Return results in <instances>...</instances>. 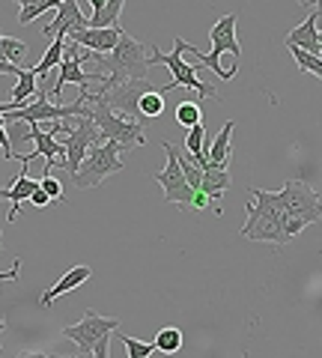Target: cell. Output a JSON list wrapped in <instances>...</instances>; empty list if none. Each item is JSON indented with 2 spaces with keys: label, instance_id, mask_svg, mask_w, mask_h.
<instances>
[{
  "label": "cell",
  "instance_id": "6da1fadb",
  "mask_svg": "<svg viewBox=\"0 0 322 358\" xmlns=\"http://www.w3.org/2000/svg\"><path fill=\"white\" fill-rule=\"evenodd\" d=\"M78 99H81V108H78V114L90 117L96 122V129H98V134H102V141H117L119 143V152H123V159L135 147H143V143H147V134H143L140 120L117 114V110L105 102L102 93H96V90H81V96H78Z\"/></svg>",
  "mask_w": 322,
  "mask_h": 358
},
{
  "label": "cell",
  "instance_id": "7a4b0ae2",
  "mask_svg": "<svg viewBox=\"0 0 322 358\" xmlns=\"http://www.w3.org/2000/svg\"><path fill=\"white\" fill-rule=\"evenodd\" d=\"M245 227H242V239L251 242H269V245H290L293 239L284 230V218L290 215L284 200L277 192H263V188H251V203H245Z\"/></svg>",
  "mask_w": 322,
  "mask_h": 358
},
{
  "label": "cell",
  "instance_id": "3957f363",
  "mask_svg": "<svg viewBox=\"0 0 322 358\" xmlns=\"http://www.w3.org/2000/svg\"><path fill=\"white\" fill-rule=\"evenodd\" d=\"M236 21H239L236 13H230L221 21H215L212 30H209V39H212V51L209 54H200L194 45H188V42L182 45L185 54H194L197 57V69L206 66V69H212L221 81H233V78L239 75L242 45H239V36H236Z\"/></svg>",
  "mask_w": 322,
  "mask_h": 358
},
{
  "label": "cell",
  "instance_id": "277c9868",
  "mask_svg": "<svg viewBox=\"0 0 322 358\" xmlns=\"http://www.w3.org/2000/svg\"><path fill=\"white\" fill-rule=\"evenodd\" d=\"M90 63H96V69L108 78V90L129 81V78H149V66H152L147 45L138 42L135 36H129L126 30L119 33V42L108 54L93 51Z\"/></svg>",
  "mask_w": 322,
  "mask_h": 358
},
{
  "label": "cell",
  "instance_id": "5b68a950",
  "mask_svg": "<svg viewBox=\"0 0 322 358\" xmlns=\"http://www.w3.org/2000/svg\"><path fill=\"white\" fill-rule=\"evenodd\" d=\"M119 329V320L117 317H98L96 310H87L81 322H75V326H66L63 329V338L72 341L78 346V352L81 355H96V358H108L110 350V334Z\"/></svg>",
  "mask_w": 322,
  "mask_h": 358
},
{
  "label": "cell",
  "instance_id": "8992f818",
  "mask_svg": "<svg viewBox=\"0 0 322 358\" xmlns=\"http://www.w3.org/2000/svg\"><path fill=\"white\" fill-rule=\"evenodd\" d=\"M123 167H126V159H123V152H119V143L102 141L78 164V171L72 173V185L75 188H96V185H102L108 176L119 173Z\"/></svg>",
  "mask_w": 322,
  "mask_h": 358
},
{
  "label": "cell",
  "instance_id": "52a82bcc",
  "mask_svg": "<svg viewBox=\"0 0 322 358\" xmlns=\"http://www.w3.org/2000/svg\"><path fill=\"white\" fill-rule=\"evenodd\" d=\"M182 45L185 39L182 36H173V54H164L159 45H149V63H164L170 69L173 75V87H188V90H197L200 99H215L218 96V90L212 84H206V81H200V75H197V66L194 63H188L182 60Z\"/></svg>",
  "mask_w": 322,
  "mask_h": 358
},
{
  "label": "cell",
  "instance_id": "ba28073f",
  "mask_svg": "<svg viewBox=\"0 0 322 358\" xmlns=\"http://www.w3.org/2000/svg\"><path fill=\"white\" fill-rule=\"evenodd\" d=\"M161 150H164V155H168V164H164V171L152 173V179L164 188V203H173V206H180V209H191L194 188L188 185L182 167H180V162H176V147L164 141Z\"/></svg>",
  "mask_w": 322,
  "mask_h": 358
},
{
  "label": "cell",
  "instance_id": "9c48e42d",
  "mask_svg": "<svg viewBox=\"0 0 322 358\" xmlns=\"http://www.w3.org/2000/svg\"><path fill=\"white\" fill-rule=\"evenodd\" d=\"M277 197L284 200V206H286L290 215L302 218L305 224H316L322 218V200H319V194L307 182H302V179H286V185L277 192Z\"/></svg>",
  "mask_w": 322,
  "mask_h": 358
},
{
  "label": "cell",
  "instance_id": "30bf717a",
  "mask_svg": "<svg viewBox=\"0 0 322 358\" xmlns=\"http://www.w3.org/2000/svg\"><path fill=\"white\" fill-rule=\"evenodd\" d=\"M147 90H155V84L149 81V78H129V81L110 87L108 93H102V96H105V102L117 110V114L135 117V120H138V117H140V114H138V99L147 93ZM159 90H161V93H164V90H173V81H170V84H161Z\"/></svg>",
  "mask_w": 322,
  "mask_h": 358
},
{
  "label": "cell",
  "instance_id": "8fae6325",
  "mask_svg": "<svg viewBox=\"0 0 322 358\" xmlns=\"http://www.w3.org/2000/svg\"><path fill=\"white\" fill-rule=\"evenodd\" d=\"M54 21L51 24H45V30H42V36L45 39H57V36H72L75 30H81V27H87V18L84 13H81V6H78V0H60V6L54 9Z\"/></svg>",
  "mask_w": 322,
  "mask_h": 358
},
{
  "label": "cell",
  "instance_id": "7c38bea8",
  "mask_svg": "<svg viewBox=\"0 0 322 358\" xmlns=\"http://www.w3.org/2000/svg\"><path fill=\"white\" fill-rule=\"evenodd\" d=\"M30 141H33V147H36L30 155H33V159H36V155L45 159V173L54 171V164H63L66 143L57 141V134H54V131H45L39 122H30Z\"/></svg>",
  "mask_w": 322,
  "mask_h": 358
},
{
  "label": "cell",
  "instance_id": "4fadbf2b",
  "mask_svg": "<svg viewBox=\"0 0 322 358\" xmlns=\"http://www.w3.org/2000/svg\"><path fill=\"white\" fill-rule=\"evenodd\" d=\"M119 33H123L119 24H114V27H81V30H75L72 36H66V39L84 45V48H90V51L108 54L119 42Z\"/></svg>",
  "mask_w": 322,
  "mask_h": 358
},
{
  "label": "cell",
  "instance_id": "5bb4252c",
  "mask_svg": "<svg viewBox=\"0 0 322 358\" xmlns=\"http://www.w3.org/2000/svg\"><path fill=\"white\" fill-rule=\"evenodd\" d=\"M21 164H24V167H21V173L13 179V185L0 188V200H9V203H13L6 221H15L18 218V212H21V206H24V200H30V192L39 185L36 179H30V164L27 162H21Z\"/></svg>",
  "mask_w": 322,
  "mask_h": 358
},
{
  "label": "cell",
  "instance_id": "9a60e30c",
  "mask_svg": "<svg viewBox=\"0 0 322 358\" xmlns=\"http://www.w3.org/2000/svg\"><path fill=\"white\" fill-rule=\"evenodd\" d=\"M286 48H302V51H307V54H316L319 57V15L316 13H310L302 24L298 27H293L290 33H286Z\"/></svg>",
  "mask_w": 322,
  "mask_h": 358
},
{
  "label": "cell",
  "instance_id": "2e32d148",
  "mask_svg": "<svg viewBox=\"0 0 322 358\" xmlns=\"http://www.w3.org/2000/svg\"><path fill=\"white\" fill-rule=\"evenodd\" d=\"M90 275H93V268H90V266H75V268H69V272H66L57 284H54L51 289H45V293H42L39 305H42V308H51L54 301H57L63 293H72V289H78L81 284L90 281Z\"/></svg>",
  "mask_w": 322,
  "mask_h": 358
},
{
  "label": "cell",
  "instance_id": "e0dca14e",
  "mask_svg": "<svg viewBox=\"0 0 322 358\" xmlns=\"http://www.w3.org/2000/svg\"><path fill=\"white\" fill-rule=\"evenodd\" d=\"M233 179L227 167H215V164H206L203 167V179H200V192H206L212 203H221V197L230 192Z\"/></svg>",
  "mask_w": 322,
  "mask_h": 358
},
{
  "label": "cell",
  "instance_id": "ac0fdd59",
  "mask_svg": "<svg viewBox=\"0 0 322 358\" xmlns=\"http://www.w3.org/2000/svg\"><path fill=\"white\" fill-rule=\"evenodd\" d=\"M233 129H236V122H233V120L224 122V129L218 131L215 143H212V147H206V159H209V164H215V167H227V164H230V155H233V150H230Z\"/></svg>",
  "mask_w": 322,
  "mask_h": 358
},
{
  "label": "cell",
  "instance_id": "d6986e66",
  "mask_svg": "<svg viewBox=\"0 0 322 358\" xmlns=\"http://www.w3.org/2000/svg\"><path fill=\"white\" fill-rule=\"evenodd\" d=\"M123 6H126V0H105V6L90 15L87 27H114V24H119V13H123Z\"/></svg>",
  "mask_w": 322,
  "mask_h": 358
},
{
  "label": "cell",
  "instance_id": "ffe728a7",
  "mask_svg": "<svg viewBox=\"0 0 322 358\" xmlns=\"http://www.w3.org/2000/svg\"><path fill=\"white\" fill-rule=\"evenodd\" d=\"M15 78H18V84L13 90V102H27L30 96H36V84H39L36 72L27 69V66H21V72Z\"/></svg>",
  "mask_w": 322,
  "mask_h": 358
},
{
  "label": "cell",
  "instance_id": "44dd1931",
  "mask_svg": "<svg viewBox=\"0 0 322 358\" xmlns=\"http://www.w3.org/2000/svg\"><path fill=\"white\" fill-rule=\"evenodd\" d=\"M138 114L147 117V120H155L164 114V99H161V90H147L140 99H138Z\"/></svg>",
  "mask_w": 322,
  "mask_h": 358
},
{
  "label": "cell",
  "instance_id": "7402d4cb",
  "mask_svg": "<svg viewBox=\"0 0 322 358\" xmlns=\"http://www.w3.org/2000/svg\"><path fill=\"white\" fill-rule=\"evenodd\" d=\"M24 54H27V45L15 39V36H6L3 30H0V57L9 60V63H18L24 66Z\"/></svg>",
  "mask_w": 322,
  "mask_h": 358
},
{
  "label": "cell",
  "instance_id": "603a6c76",
  "mask_svg": "<svg viewBox=\"0 0 322 358\" xmlns=\"http://www.w3.org/2000/svg\"><path fill=\"white\" fill-rule=\"evenodd\" d=\"M155 352H164V355H173V352H180L182 350V331L180 329H173V326H168V329H161L159 334H155Z\"/></svg>",
  "mask_w": 322,
  "mask_h": 358
},
{
  "label": "cell",
  "instance_id": "cb8c5ba5",
  "mask_svg": "<svg viewBox=\"0 0 322 358\" xmlns=\"http://www.w3.org/2000/svg\"><path fill=\"white\" fill-rule=\"evenodd\" d=\"M63 45H66V39H63V36L51 39L48 51H45V57H42L36 66H33V72H36V75H45V72H51V69H54V66H60V57H63Z\"/></svg>",
  "mask_w": 322,
  "mask_h": 358
},
{
  "label": "cell",
  "instance_id": "d4e9b609",
  "mask_svg": "<svg viewBox=\"0 0 322 358\" xmlns=\"http://www.w3.org/2000/svg\"><path fill=\"white\" fill-rule=\"evenodd\" d=\"M200 117H203V105H200V99L197 102H180V108H176V122L185 126V129L197 126Z\"/></svg>",
  "mask_w": 322,
  "mask_h": 358
},
{
  "label": "cell",
  "instance_id": "484cf974",
  "mask_svg": "<svg viewBox=\"0 0 322 358\" xmlns=\"http://www.w3.org/2000/svg\"><path fill=\"white\" fill-rule=\"evenodd\" d=\"M290 51H293V60H295L298 69L322 78V57H316V54H307V51H302V48H293V45H290Z\"/></svg>",
  "mask_w": 322,
  "mask_h": 358
},
{
  "label": "cell",
  "instance_id": "4316f807",
  "mask_svg": "<svg viewBox=\"0 0 322 358\" xmlns=\"http://www.w3.org/2000/svg\"><path fill=\"white\" fill-rule=\"evenodd\" d=\"M176 162H180V167H182V173H185V179H188V185L194 188H200V179H203V167L200 164H194L188 155H180V150H176Z\"/></svg>",
  "mask_w": 322,
  "mask_h": 358
},
{
  "label": "cell",
  "instance_id": "83f0119b",
  "mask_svg": "<svg viewBox=\"0 0 322 358\" xmlns=\"http://www.w3.org/2000/svg\"><path fill=\"white\" fill-rule=\"evenodd\" d=\"M123 346H126V355L129 358H149L155 352V343L138 341V338H126V334H123Z\"/></svg>",
  "mask_w": 322,
  "mask_h": 358
},
{
  "label": "cell",
  "instance_id": "f1b7e54d",
  "mask_svg": "<svg viewBox=\"0 0 322 358\" xmlns=\"http://www.w3.org/2000/svg\"><path fill=\"white\" fill-rule=\"evenodd\" d=\"M39 188L51 197V203H63V185H60V179H54L51 173H42Z\"/></svg>",
  "mask_w": 322,
  "mask_h": 358
},
{
  "label": "cell",
  "instance_id": "f546056e",
  "mask_svg": "<svg viewBox=\"0 0 322 358\" xmlns=\"http://www.w3.org/2000/svg\"><path fill=\"white\" fill-rule=\"evenodd\" d=\"M0 150H3V159H15V152H13V143H9V131L6 126H0Z\"/></svg>",
  "mask_w": 322,
  "mask_h": 358
},
{
  "label": "cell",
  "instance_id": "4dcf8cb0",
  "mask_svg": "<svg viewBox=\"0 0 322 358\" xmlns=\"http://www.w3.org/2000/svg\"><path fill=\"white\" fill-rule=\"evenodd\" d=\"M30 203H33V206H48V203H51V197L36 185V188L30 192Z\"/></svg>",
  "mask_w": 322,
  "mask_h": 358
},
{
  "label": "cell",
  "instance_id": "1f68e13d",
  "mask_svg": "<svg viewBox=\"0 0 322 358\" xmlns=\"http://www.w3.org/2000/svg\"><path fill=\"white\" fill-rule=\"evenodd\" d=\"M18 275H21V260H15L9 272H0V284H3V281H18Z\"/></svg>",
  "mask_w": 322,
  "mask_h": 358
},
{
  "label": "cell",
  "instance_id": "d6a6232c",
  "mask_svg": "<svg viewBox=\"0 0 322 358\" xmlns=\"http://www.w3.org/2000/svg\"><path fill=\"white\" fill-rule=\"evenodd\" d=\"M18 72H21L18 63H9V60L0 57V75H18Z\"/></svg>",
  "mask_w": 322,
  "mask_h": 358
},
{
  "label": "cell",
  "instance_id": "836d02e7",
  "mask_svg": "<svg viewBox=\"0 0 322 358\" xmlns=\"http://www.w3.org/2000/svg\"><path fill=\"white\" fill-rule=\"evenodd\" d=\"M18 105H24V102H13V99H9V102H0V114H6V110H13Z\"/></svg>",
  "mask_w": 322,
  "mask_h": 358
},
{
  "label": "cell",
  "instance_id": "e575fe53",
  "mask_svg": "<svg viewBox=\"0 0 322 358\" xmlns=\"http://www.w3.org/2000/svg\"><path fill=\"white\" fill-rule=\"evenodd\" d=\"M295 3L302 6V9H314V3H316V0H295Z\"/></svg>",
  "mask_w": 322,
  "mask_h": 358
},
{
  "label": "cell",
  "instance_id": "d590c367",
  "mask_svg": "<svg viewBox=\"0 0 322 358\" xmlns=\"http://www.w3.org/2000/svg\"><path fill=\"white\" fill-rule=\"evenodd\" d=\"M102 6H105V0H90V9H93V13H98Z\"/></svg>",
  "mask_w": 322,
  "mask_h": 358
},
{
  "label": "cell",
  "instance_id": "8d00e7d4",
  "mask_svg": "<svg viewBox=\"0 0 322 358\" xmlns=\"http://www.w3.org/2000/svg\"><path fill=\"white\" fill-rule=\"evenodd\" d=\"M18 6H30V3H42V0H15Z\"/></svg>",
  "mask_w": 322,
  "mask_h": 358
},
{
  "label": "cell",
  "instance_id": "74e56055",
  "mask_svg": "<svg viewBox=\"0 0 322 358\" xmlns=\"http://www.w3.org/2000/svg\"><path fill=\"white\" fill-rule=\"evenodd\" d=\"M314 9H316V15L322 18V0H316V3H314Z\"/></svg>",
  "mask_w": 322,
  "mask_h": 358
},
{
  "label": "cell",
  "instance_id": "f35d334b",
  "mask_svg": "<svg viewBox=\"0 0 322 358\" xmlns=\"http://www.w3.org/2000/svg\"><path fill=\"white\" fill-rule=\"evenodd\" d=\"M3 331H6V320H3V317H0V334H3Z\"/></svg>",
  "mask_w": 322,
  "mask_h": 358
},
{
  "label": "cell",
  "instance_id": "ab89813d",
  "mask_svg": "<svg viewBox=\"0 0 322 358\" xmlns=\"http://www.w3.org/2000/svg\"><path fill=\"white\" fill-rule=\"evenodd\" d=\"M319 57H322V27H319Z\"/></svg>",
  "mask_w": 322,
  "mask_h": 358
},
{
  "label": "cell",
  "instance_id": "60d3db41",
  "mask_svg": "<svg viewBox=\"0 0 322 358\" xmlns=\"http://www.w3.org/2000/svg\"><path fill=\"white\" fill-rule=\"evenodd\" d=\"M0 245H3V230H0Z\"/></svg>",
  "mask_w": 322,
  "mask_h": 358
},
{
  "label": "cell",
  "instance_id": "b9f144b4",
  "mask_svg": "<svg viewBox=\"0 0 322 358\" xmlns=\"http://www.w3.org/2000/svg\"><path fill=\"white\" fill-rule=\"evenodd\" d=\"M0 346H3V343H0Z\"/></svg>",
  "mask_w": 322,
  "mask_h": 358
}]
</instances>
